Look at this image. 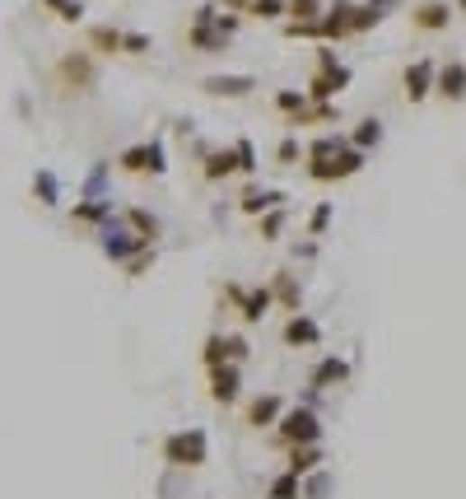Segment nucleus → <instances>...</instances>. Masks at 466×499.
I'll use <instances>...</instances> for the list:
<instances>
[{
    "label": "nucleus",
    "instance_id": "f257e3e1",
    "mask_svg": "<svg viewBox=\"0 0 466 499\" xmlns=\"http://www.w3.org/2000/svg\"><path fill=\"white\" fill-rule=\"evenodd\" d=\"M159 457L169 462L173 471H196L210 462V434L201 425H187V430H173L169 439L159 443Z\"/></svg>",
    "mask_w": 466,
    "mask_h": 499
},
{
    "label": "nucleus",
    "instance_id": "f03ea898",
    "mask_svg": "<svg viewBox=\"0 0 466 499\" xmlns=\"http://www.w3.org/2000/svg\"><path fill=\"white\" fill-rule=\"evenodd\" d=\"M276 448H304V443H322V415L313 406H285V415L270 430Z\"/></svg>",
    "mask_w": 466,
    "mask_h": 499
},
{
    "label": "nucleus",
    "instance_id": "7ed1b4c3",
    "mask_svg": "<svg viewBox=\"0 0 466 499\" xmlns=\"http://www.w3.org/2000/svg\"><path fill=\"white\" fill-rule=\"evenodd\" d=\"M98 247H103V257L113 262V266H126V262H135L141 253H150L154 243H145L141 234H131V229H126V219H122V210H117V215L98 229Z\"/></svg>",
    "mask_w": 466,
    "mask_h": 499
},
{
    "label": "nucleus",
    "instance_id": "20e7f679",
    "mask_svg": "<svg viewBox=\"0 0 466 499\" xmlns=\"http://www.w3.org/2000/svg\"><path fill=\"white\" fill-rule=\"evenodd\" d=\"M117 169L126 178H163L169 173V150H163V141L154 135V141H135L117 154Z\"/></svg>",
    "mask_w": 466,
    "mask_h": 499
},
{
    "label": "nucleus",
    "instance_id": "39448f33",
    "mask_svg": "<svg viewBox=\"0 0 466 499\" xmlns=\"http://www.w3.org/2000/svg\"><path fill=\"white\" fill-rule=\"evenodd\" d=\"M57 89L61 94L98 89V57H94V51H66V57L57 61Z\"/></svg>",
    "mask_w": 466,
    "mask_h": 499
},
{
    "label": "nucleus",
    "instance_id": "423d86ee",
    "mask_svg": "<svg viewBox=\"0 0 466 499\" xmlns=\"http://www.w3.org/2000/svg\"><path fill=\"white\" fill-rule=\"evenodd\" d=\"M224 299L233 303V313L242 318V327H257V322H261L270 309H276V294H270V281H266V285H252V290L229 281V285H224Z\"/></svg>",
    "mask_w": 466,
    "mask_h": 499
},
{
    "label": "nucleus",
    "instance_id": "0eeeda50",
    "mask_svg": "<svg viewBox=\"0 0 466 499\" xmlns=\"http://www.w3.org/2000/svg\"><path fill=\"white\" fill-rule=\"evenodd\" d=\"M252 355L248 337H238V331H210L201 341V365L206 369H219V365H242V359Z\"/></svg>",
    "mask_w": 466,
    "mask_h": 499
},
{
    "label": "nucleus",
    "instance_id": "6e6552de",
    "mask_svg": "<svg viewBox=\"0 0 466 499\" xmlns=\"http://www.w3.org/2000/svg\"><path fill=\"white\" fill-rule=\"evenodd\" d=\"M364 163H369V154L364 150H354V145H345L336 159H322V163H304V173L313 178V182H345V178H354V173H364Z\"/></svg>",
    "mask_w": 466,
    "mask_h": 499
},
{
    "label": "nucleus",
    "instance_id": "1a4fd4ad",
    "mask_svg": "<svg viewBox=\"0 0 466 499\" xmlns=\"http://www.w3.org/2000/svg\"><path fill=\"white\" fill-rule=\"evenodd\" d=\"M313 42H326V47H336L345 38H354V0H336V5H326V14L313 23Z\"/></svg>",
    "mask_w": 466,
    "mask_h": 499
},
{
    "label": "nucleus",
    "instance_id": "9d476101",
    "mask_svg": "<svg viewBox=\"0 0 466 499\" xmlns=\"http://www.w3.org/2000/svg\"><path fill=\"white\" fill-rule=\"evenodd\" d=\"M350 79H354V70L341 61L336 70H317V75L308 79V89H304V94H308V103H336V98L350 89Z\"/></svg>",
    "mask_w": 466,
    "mask_h": 499
},
{
    "label": "nucleus",
    "instance_id": "9b49d317",
    "mask_svg": "<svg viewBox=\"0 0 466 499\" xmlns=\"http://www.w3.org/2000/svg\"><path fill=\"white\" fill-rule=\"evenodd\" d=\"M210 374V402L215 406H238L242 397V365H219V369H206Z\"/></svg>",
    "mask_w": 466,
    "mask_h": 499
},
{
    "label": "nucleus",
    "instance_id": "f8f14e48",
    "mask_svg": "<svg viewBox=\"0 0 466 499\" xmlns=\"http://www.w3.org/2000/svg\"><path fill=\"white\" fill-rule=\"evenodd\" d=\"M285 201H289V197H285L280 187H261L257 178L238 191V210H242V215H252V219H261L266 210H280Z\"/></svg>",
    "mask_w": 466,
    "mask_h": 499
},
{
    "label": "nucleus",
    "instance_id": "ddd939ff",
    "mask_svg": "<svg viewBox=\"0 0 466 499\" xmlns=\"http://www.w3.org/2000/svg\"><path fill=\"white\" fill-rule=\"evenodd\" d=\"M434 75H438V61H434V57L410 61V66L401 70V94H406L410 103H425V98L434 94Z\"/></svg>",
    "mask_w": 466,
    "mask_h": 499
},
{
    "label": "nucleus",
    "instance_id": "4468645a",
    "mask_svg": "<svg viewBox=\"0 0 466 499\" xmlns=\"http://www.w3.org/2000/svg\"><path fill=\"white\" fill-rule=\"evenodd\" d=\"M452 0H420L416 10H410V29H420V33H448V23H452Z\"/></svg>",
    "mask_w": 466,
    "mask_h": 499
},
{
    "label": "nucleus",
    "instance_id": "2eb2a0df",
    "mask_svg": "<svg viewBox=\"0 0 466 499\" xmlns=\"http://www.w3.org/2000/svg\"><path fill=\"white\" fill-rule=\"evenodd\" d=\"M280 415H285V397L280 393H261V397L248 402V411H242V425L261 434V430H276Z\"/></svg>",
    "mask_w": 466,
    "mask_h": 499
},
{
    "label": "nucleus",
    "instance_id": "dca6fc26",
    "mask_svg": "<svg viewBox=\"0 0 466 499\" xmlns=\"http://www.w3.org/2000/svg\"><path fill=\"white\" fill-rule=\"evenodd\" d=\"M434 94L443 98V103H461V98H466V61H457V57L438 61V75H434Z\"/></svg>",
    "mask_w": 466,
    "mask_h": 499
},
{
    "label": "nucleus",
    "instance_id": "f3484780",
    "mask_svg": "<svg viewBox=\"0 0 466 499\" xmlns=\"http://www.w3.org/2000/svg\"><path fill=\"white\" fill-rule=\"evenodd\" d=\"M285 346L289 350H313V346H322V322L313 318V313H289V322H285Z\"/></svg>",
    "mask_w": 466,
    "mask_h": 499
},
{
    "label": "nucleus",
    "instance_id": "a211bd4d",
    "mask_svg": "<svg viewBox=\"0 0 466 499\" xmlns=\"http://www.w3.org/2000/svg\"><path fill=\"white\" fill-rule=\"evenodd\" d=\"M257 89V75H206L201 79V94L210 98H248Z\"/></svg>",
    "mask_w": 466,
    "mask_h": 499
},
{
    "label": "nucleus",
    "instance_id": "6ab92c4d",
    "mask_svg": "<svg viewBox=\"0 0 466 499\" xmlns=\"http://www.w3.org/2000/svg\"><path fill=\"white\" fill-rule=\"evenodd\" d=\"M196 159H201V178L206 182H224V178H233L238 169H233V150L229 145H201L196 150Z\"/></svg>",
    "mask_w": 466,
    "mask_h": 499
},
{
    "label": "nucleus",
    "instance_id": "aec40b11",
    "mask_svg": "<svg viewBox=\"0 0 466 499\" xmlns=\"http://www.w3.org/2000/svg\"><path fill=\"white\" fill-rule=\"evenodd\" d=\"M270 294H276V303L285 313H304V285H298V275L289 266H280L270 275Z\"/></svg>",
    "mask_w": 466,
    "mask_h": 499
},
{
    "label": "nucleus",
    "instance_id": "412c9836",
    "mask_svg": "<svg viewBox=\"0 0 466 499\" xmlns=\"http://www.w3.org/2000/svg\"><path fill=\"white\" fill-rule=\"evenodd\" d=\"M350 378V359H341V355H322L317 359V369H313V378H308V387L313 393H332V387H341Z\"/></svg>",
    "mask_w": 466,
    "mask_h": 499
},
{
    "label": "nucleus",
    "instance_id": "4be33fe9",
    "mask_svg": "<svg viewBox=\"0 0 466 499\" xmlns=\"http://www.w3.org/2000/svg\"><path fill=\"white\" fill-rule=\"evenodd\" d=\"M229 33H219L215 23H191L187 29V47L191 51H201V57H219V51H229Z\"/></svg>",
    "mask_w": 466,
    "mask_h": 499
},
{
    "label": "nucleus",
    "instance_id": "5701e85b",
    "mask_svg": "<svg viewBox=\"0 0 466 499\" xmlns=\"http://www.w3.org/2000/svg\"><path fill=\"white\" fill-rule=\"evenodd\" d=\"M326 453H322V443H304V448H285V471H294L298 481L313 476V471H322Z\"/></svg>",
    "mask_w": 466,
    "mask_h": 499
},
{
    "label": "nucleus",
    "instance_id": "b1692460",
    "mask_svg": "<svg viewBox=\"0 0 466 499\" xmlns=\"http://www.w3.org/2000/svg\"><path fill=\"white\" fill-rule=\"evenodd\" d=\"M122 219H126V229H131V234H141L145 243L159 247V238H163V219H159L154 210H145V206H126Z\"/></svg>",
    "mask_w": 466,
    "mask_h": 499
},
{
    "label": "nucleus",
    "instance_id": "393cba45",
    "mask_svg": "<svg viewBox=\"0 0 466 499\" xmlns=\"http://www.w3.org/2000/svg\"><path fill=\"white\" fill-rule=\"evenodd\" d=\"M113 197H103V201H75L70 206V225H89V229H103L107 219H113Z\"/></svg>",
    "mask_w": 466,
    "mask_h": 499
},
{
    "label": "nucleus",
    "instance_id": "a878e982",
    "mask_svg": "<svg viewBox=\"0 0 466 499\" xmlns=\"http://www.w3.org/2000/svg\"><path fill=\"white\" fill-rule=\"evenodd\" d=\"M29 187H33V201H38L42 210H57V206L66 201V191H61V178L51 173V169H38Z\"/></svg>",
    "mask_w": 466,
    "mask_h": 499
},
{
    "label": "nucleus",
    "instance_id": "bb28decb",
    "mask_svg": "<svg viewBox=\"0 0 466 499\" xmlns=\"http://www.w3.org/2000/svg\"><path fill=\"white\" fill-rule=\"evenodd\" d=\"M89 51L94 57H122V29H113V23H94L89 29Z\"/></svg>",
    "mask_w": 466,
    "mask_h": 499
},
{
    "label": "nucleus",
    "instance_id": "cd10ccee",
    "mask_svg": "<svg viewBox=\"0 0 466 499\" xmlns=\"http://www.w3.org/2000/svg\"><path fill=\"white\" fill-rule=\"evenodd\" d=\"M345 145H350L345 135H336V131H322L317 141H308V145H304V163H322V159H336V154H341Z\"/></svg>",
    "mask_w": 466,
    "mask_h": 499
},
{
    "label": "nucleus",
    "instance_id": "c85d7f7f",
    "mask_svg": "<svg viewBox=\"0 0 466 499\" xmlns=\"http://www.w3.org/2000/svg\"><path fill=\"white\" fill-rule=\"evenodd\" d=\"M332 122H341V107H336V103H308L298 117H289L294 131H298V126H332Z\"/></svg>",
    "mask_w": 466,
    "mask_h": 499
},
{
    "label": "nucleus",
    "instance_id": "c756f323",
    "mask_svg": "<svg viewBox=\"0 0 466 499\" xmlns=\"http://www.w3.org/2000/svg\"><path fill=\"white\" fill-rule=\"evenodd\" d=\"M345 141H350L354 150H364V154H369V150H378V145H382V122H378V117H364L360 126H354V131L345 135Z\"/></svg>",
    "mask_w": 466,
    "mask_h": 499
},
{
    "label": "nucleus",
    "instance_id": "7c9ffc66",
    "mask_svg": "<svg viewBox=\"0 0 466 499\" xmlns=\"http://www.w3.org/2000/svg\"><path fill=\"white\" fill-rule=\"evenodd\" d=\"M229 150H233V169H238L242 178H257L261 163H257V145L248 141V135H238V141H233Z\"/></svg>",
    "mask_w": 466,
    "mask_h": 499
},
{
    "label": "nucleus",
    "instance_id": "2f4dec72",
    "mask_svg": "<svg viewBox=\"0 0 466 499\" xmlns=\"http://www.w3.org/2000/svg\"><path fill=\"white\" fill-rule=\"evenodd\" d=\"M289 5V23H317L322 14H326V0H285Z\"/></svg>",
    "mask_w": 466,
    "mask_h": 499
},
{
    "label": "nucleus",
    "instance_id": "473e14b6",
    "mask_svg": "<svg viewBox=\"0 0 466 499\" xmlns=\"http://www.w3.org/2000/svg\"><path fill=\"white\" fill-rule=\"evenodd\" d=\"M107 169H113L107 159H98V163H94L89 178H85V197H79V201H103V197H107Z\"/></svg>",
    "mask_w": 466,
    "mask_h": 499
},
{
    "label": "nucleus",
    "instance_id": "72a5a7b5",
    "mask_svg": "<svg viewBox=\"0 0 466 499\" xmlns=\"http://www.w3.org/2000/svg\"><path fill=\"white\" fill-rule=\"evenodd\" d=\"M285 219H289L285 206H280V210H266V215L257 219V238H261V243H276V238L285 234Z\"/></svg>",
    "mask_w": 466,
    "mask_h": 499
},
{
    "label": "nucleus",
    "instance_id": "f704fd0d",
    "mask_svg": "<svg viewBox=\"0 0 466 499\" xmlns=\"http://www.w3.org/2000/svg\"><path fill=\"white\" fill-rule=\"evenodd\" d=\"M336 490L332 471H313V476H304V490H298V499H326Z\"/></svg>",
    "mask_w": 466,
    "mask_h": 499
},
{
    "label": "nucleus",
    "instance_id": "c9c22d12",
    "mask_svg": "<svg viewBox=\"0 0 466 499\" xmlns=\"http://www.w3.org/2000/svg\"><path fill=\"white\" fill-rule=\"evenodd\" d=\"M298 490H304V481H298L294 471H280V476L266 485V499H298Z\"/></svg>",
    "mask_w": 466,
    "mask_h": 499
},
{
    "label": "nucleus",
    "instance_id": "e433bc0d",
    "mask_svg": "<svg viewBox=\"0 0 466 499\" xmlns=\"http://www.w3.org/2000/svg\"><path fill=\"white\" fill-rule=\"evenodd\" d=\"M42 10H51L61 23H79L85 19V0H42Z\"/></svg>",
    "mask_w": 466,
    "mask_h": 499
},
{
    "label": "nucleus",
    "instance_id": "4c0bfd02",
    "mask_svg": "<svg viewBox=\"0 0 466 499\" xmlns=\"http://www.w3.org/2000/svg\"><path fill=\"white\" fill-rule=\"evenodd\" d=\"M332 215H336L332 201H317V206L308 210V238H322L326 229H332Z\"/></svg>",
    "mask_w": 466,
    "mask_h": 499
},
{
    "label": "nucleus",
    "instance_id": "58836bf2",
    "mask_svg": "<svg viewBox=\"0 0 466 499\" xmlns=\"http://www.w3.org/2000/svg\"><path fill=\"white\" fill-rule=\"evenodd\" d=\"M276 107H280L285 117H298V113L308 107V94H304V89H280V94H276Z\"/></svg>",
    "mask_w": 466,
    "mask_h": 499
},
{
    "label": "nucleus",
    "instance_id": "ea45409f",
    "mask_svg": "<svg viewBox=\"0 0 466 499\" xmlns=\"http://www.w3.org/2000/svg\"><path fill=\"white\" fill-rule=\"evenodd\" d=\"M298 159H304V145H298V135H285L276 145V163L280 169H298Z\"/></svg>",
    "mask_w": 466,
    "mask_h": 499
},
{
    "label": "nucleus",
    "instance_id": "a19ab883",
    "mask_svg": "<svg viewBox=\"0 0 466 499\" xmlns=\"http://www.w3.org/2000/svg\"><path fill=\"white\" fill-rule=\"evenodd\" d=\"M154 38L150 33H122V57H150Z\"/></svg>",
    "mask_w": 466,
    "mask_h": 499
},
{
    "label": "nucleus",
    "instance_id": "79ce46f5",
    "mask_svg": "<svg viewBox=\"0 0 466 499\" xmlns=\"http://www.w3.org/2000/svg\"><path fill=\"white\" fill-rule=\"evenodd\" d=\"M382 19H388V14H378V10L369 5V0H364V5H354V33H369V29H378Z\"/></svg>",
    "mask_w": 466,
    "mask_h": 499
},
{
    "label": "nucleus",
    "instance_id": "37998d69",
    "mask_svg": "<svg viewBox=\"0 0 466 499\" xmlns=\"http://www.w3.org/2000/svg\"><path fill=\"white\" fill-rule=\"evenodd\" d=\"M154 257H159V253H154V247H150V253H141V257H135V262H126V275H131V281H141V275H145V271L154 266Z\"/></svg>",
    "mask_w": 466,
    "mask_h": 499
},
{
    "label": "nucleus",
    "instance_id": "c03bdc74",
    "mask_svg": "<svg viewBox=\"0 0 466 499\" xmlns=\"http://www.w3.org/2000/svg\"><path fill=\"white\" fill-rule=\"evenodd\" d=\"M336 66H341L336 47H326V42H322V47H317V70H336Z\"/></svg>",
    "mask_w": 466,
    "mask_h": 499
},
{
    "label": "nucleus",
    "instance_id": "a18cd8bd",
    "mask_svg": "<svg viewBox=\"0 0 466 499\" xmlns=\"http://www.w3.org/2000/svg\"><path fill=\"white\" fill-rule=\"evenodd\" d=\"M294 257H298V262H313V257H317V238H308V243H298V247H294Z\"/></svg>",
    "mask_w": 466,
    "mask_h": 499
},
{
    "label": "nucleus",
    "instance_id": "49530a36",
    "mask_svg": "<svg viewBox=\"0 0 466 499\" xmlns=\"http://www.w3.org/2000/svg\"><path fill=\"white\" fill-rule=\"evenodd\" d=\"M369 5H373V10H378V14H388V10H392V5H397V0H369Z\"/></svg>",
    "mask_w": 466,
    "mask_h": 499
},
{
    "label": "nucleus",
    "instance_id": "de8ad7c7",
    "mask_svg": "<svg viewBox=\"0 0 466 499\" xmlns=\"http://www.w3.org/2000/svg\"><path fill=\"white\" fill-rule=\"evenodd\" d=\"M452 10H466V0H457V5H452Z\"/></svg>",
    "mask_w": 466,
    "mask_h": 499
}]
</instances>
